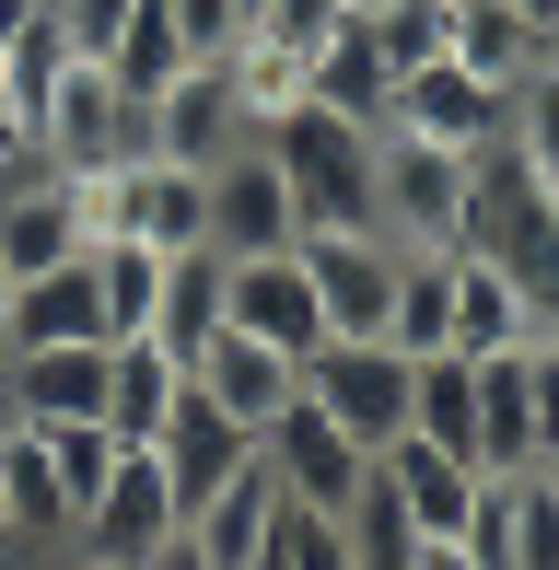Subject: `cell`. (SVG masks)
I'll return each instance as SVG.
<instances>
[{
  "mask_svg": "<svg viewBox=\"0 0 559 570\" xmlns=\"http://www.w3.org/2000/svg\"><path fill=\"white\" fill-rule=\"evenodd\" d=\"M257 151L280 164L303 233H373V128H350L326 106H280L257 128Z\"/></svg>",
  "mask_w": 559,
  "mask_h": 570,
  "instance_id": "6da1fadb",
  "label": "cell"
},
{
  "mask_svg": "<svg viewBox=\"0 0 559 570\" xmlns=\"http://www.w3.org/2000/svg\"><path fill=\"white\" fill-rule=\"evenodd\" d=\"M467 164H478V151L373 128V233H385L396 256H454V245H467Z\"/></svg>",
  "mask_w": 559,
  "mask_h": 570,
  "instance_id": "7a4b0ae2",
  "label": "cell"
},
{
  "mask_svg": "<svg viewBox=\"0 0 559 570\" xmlns=\"http://www.w3.org/2000/svg\"><path fill=\"white\" fill-rule=\"evenodd\" d=\"M140 151H151V94H129L106 59H70V82L47 94V117H36V164L106 175V164H140Z\"/></svg>",
  "mask_w": 559,
  "mask_h": 570,
  "instance_id": "3957f363",
  "label": "cell"
},
{
  "mask_svg": "<svg viewBox=\"0 0 559 570\" xmlns=\"http://www.w3.org/2000/svg\"><path fill=\"white\" fill-rule=\"evenodd\" d=\"M292 384H303V407H326L362 454H385L396 431H409V350H385V338H315Z\"/></svg>",
  "mask_w": 559,
  "mask_h": 570,
  "instance_id": "277c9868",
  "label": "cell"
},
{
  "mask_svg": "<svg viewBox=\"0 0 559 570\" xmlns=\"http://www.w3.org/2000/svg\"><path fill=\"white\" fill-rule=\"evenodd\" d=\"M164 535H175V478H164L151 443H129L106 465V489L70 512V559H82V570H140Z\"/></svg>",
  "mask_w": 559,
  "mask_h": 570,
  "instance_id": "5b68a950",
  "label": "cell"
},
{
  "mask_svg": "<svg viewBox=\"0 0 559 570\" xmlns=\"http://www.w3.org/2000/svg\"><path fill=\"white\" fill-rule=\"evenodd\" d=\"M257 454H268L280 501H292V512H326V524H339V512L362 501V478H373V454L350 443V431L326 420V407H303V396H292V407H280V420L257 431Z\"/></svg>",
  "mask_w": 559,
  "mask_h": 570,
  "instance_id": "8992f818",
  "label": "cell"
},
{
  "mask_svg": "<svg viewBox=\"0 0 559 570\" xmlns=\"http://www.w3.org/2000/svg\"><path fill=\"white\" fill-rule=\"evenodd\" d=\"M396 268H409V256H396L385 233H303V279H315L326 338H385V315H396Z\"/></svg>",
  "mask_w": 559,
  "mask_h": 570,
  "instance_id": "52a82bcc",
  "label": "cell"
},
{
  "mask_svg": "<svg viewBox=\"0 0 559 570\" xmlns=\"http://www.w3.org/2000/svg\"><path fill=\"white\" fill-rule=\"evenodd\" d=\"M501 117H513V94L478 82L467 59H420V70H396V94H385V128H409V140H443V151H490V140H501Z\"/></svg>",
  "mask_w": 559,
  "mask_h": 570,
  "instance_id": "ba28073f",
  "label": "cell"
},
{
  "mask_svg": "<svg viewBox=\"0 0 559 570\" xmlns=\"http://www.w3.org/2000/svg\"><path fill=\"white\" fill-rule=\"evenodd\" d=\"M222 326L234 338H268V350H315L326 315H315V279H303V245H268V256H222Z\"/></svg>",
  "mask_w": 559,
  "mask_h": 570,
  "instance_id": "9c48e42d",
  "label": "cell"
},
{
  "mask_svg": "<svg viewBox=\"0 0 559 570\" xmlns=\"http://www.w3.org/2000/svg\"><path fill=\"white\" fill-rule=\"evenodd\" d=\"M268 245H303L292 187H280V164H268L257 140H234L210 164V256H268Z\"/></svg>",
  "mask_w": 559,
  "mask_h": 570,
  "instance_id": "30bf717a",
  "label": "cell"
},
{
  "mask_svg": "<svg viewBox=\"0 0 559 570\" xmlns=\"http://www.w3.org/2000/svg\"><path fill=\"white\" fill-rule=\"evenodd\" d=\"M467 559L478 570H559V489L524 465V478H490L467 512Z\"/></svg>",
  "mask_w": 559,
  "mask_h": 570,
  "instance_id": "8fae6325",
  "label": "cell"
},
{
  "mask_svg": "<svg viewBox=\"0 0 559 570\" xmlns=\"http://www.w3.org/2000/svg\"><path fill=\"white\" fill-rule=\"evenodd\" d=\"M234 140H257V128H245L234 82H222V59H187L164 94H151V151H164V164H222Z\"/></svg>",
  "mask_w": 559,
  "mask_h": 570,
  "instance_id": "7c38bea8",
  "label": "cell"
},
{
  "mask_svg": "<svg viewBox=\"0 0 559 570\" xmlns=\"http://www.w3.org/2000/svg\"><path fill=\"white\" fill-rule=\"evenodd\" d=\"M151 454H164V478H175V524H187V512L210 501L222 478H245V454H257V431H245V420H222V407H210V396L187 384V396H175V420L151 431Z\"/></svg>",
  "mask_w": 559,
  "mask_h": 570,
  "instance_id": "4fadbf2b",
  "label": "cell"
},
{
  "mask_svg": "<svg viewBox=\"0 0 559 570\" xmlns=\"http://www.w3.org/2000/svg\"><path fill=\"white\" fill-rule=\"evenodd\" d=\"M292 373H303V361H292V350H268V338H234V326H222V338H210V350H198V361H187V384H198V396H210V407H222V420H245V431H268V420H280V407H292V396H303V384H292Z\"/></svg>",
  "mask_w": 559,
  "mask_h": 570,
  "instance_id": "5bb4252c",
  "label": "cell"
},
{
  "mask_svg": "<svg viewBox=\"0 0 559 570\" xmlns=\"http://www.w3.org/2000/svg\"><path fill=\"white\" fill-rule=\"evenodd\" d=\"M280 512H292V501H280L268 454H245V478H222L210 501L187 512V548L210 559V570H257V559H268V535H280Z\"/></svg>",
  "mask_w": 559,
  "mask_h": 570,
  "instance_id": "9a60e30c",
  "label": "cell"
},
{
  "mask_svg": "<svg viewBox=\"0 0 559 570\" xmlns=\"http://www.w3.org/2000/svg\"><path fill=\"white\" fill-rule=\"evenodd\" d=\"M12 407H23V431L106 420V338H70V350H12Z\"/></svg>",
  "mask_w": 559,
  "mask_h": 570,
  "instance_id": "2e32d148",
  "label": "cell"
},
{
  "mask_svg": "<svg viewBox=\"0 0 559 570\" xmlns=\"http://www.w3.org/2000/svg\"><path fill=\"white\" fill-rule=\"evenodd\" d=\"M70 338H106V292H94V256H59V268L12 279V338H0V350H70Z\"/></svg>",
  "mask_w": 559,
  "mask_h": 570,
  "instance_id": "e0dca14e",
  "label": "cell"
},
{
  "mask_svg": "<svg viewBox=\"0 0 559 570\" xmlns=\"http://www.w3.org/2000/svg\"><path fill=\"white\" fill-rule=\"evenodd\" d=\"M175 396H187V361L164 338H106V431L117 443H151L175 420Z\"/></svg>",
  "mask_w": 559,
  "mask_h": 570,
  "instance_id": "ac0fdd59",
  "label": "cell"
},
{
  "mask_svg": "<svg viewBox=\"0 0 559 570\" xmlns=\"http://www.w3.org/2000/svg\"><path fill=\"white\" fill-rule=\"evenodd\" d=\"M537 338V303H524L513 268H490L478 245H454V350L490 361V350H524Z\"/></svg>",
  "mask_w": 559,
  "mask_h": 570,
  "instance_id": "d6986e66",
  "label": "cell"
},
{
  "mask_svg": "<svg viewBox=\"0 0 559 570\" xmlns=\"http://www.w3.org/2000/svg\"><path fill=\"white\" fill-rule=\"evenodd\" d=\"M409 443L454 454V465H478V361H467V350L409 361Z\"/></svg>",
  "mask_w": 559,
  "mask_h": 570,
  "instance_id": "ffe728a7",
  "label": "cell"
},
{
  "mask_svg": "<svg viewBox=\"0 0 559 570\" xmlns=\"http://www.w3.org/2000/svg\"><path fill=\"white\" fill-rule=\"evenodd\" d=\"M373 465H385V489H396V501H409V524H420V535H467L478 489H490V478H478V465L431 454V443H409V431H396V443L373 454Z\"/></svg>",
  "mask_w": 559,
  "mask_h": 570,
  "instance_id": "44dd1931",
  "label": "cell"
},
{
  "mask_svg": "<svg viewBox=\"0 0 559 570\" xmlns=\"http://www.w3.org/2000/svg\"><path fill=\"white\" fill-rule=\"evenodd\" d=\"M537 350V338H524ZM524 350L478 361V478H524L537 465V396H524Z\"/></svg>",
  "mask_w": 559,
  "mask_h": 570,
  "instance_id": "7402d4cb",
  "label": "cell"
},
{
  "mask_svg": "<svg viewBox=\"0 0 559 570\" xmlns=\"http://www.w3.org/2000/svg\"><path fill=\"white\" fill-rule=\"evenodd\" d=\"M443 59H467L478 82H501V94H513L524 70L548 59V36L513 12V0H454V12H443Z\"/></svg>",
  "mask_w": 559,
  "mask_h": 570,
  "instance_id": "603a6c76",
  "label": "cell"
},
{
  "mask_svg": "<svg viewBox=\"0 0 559 570\" xmlns=\"http://www.w3.org/2000/svg\"><path fill=\"white\" fill-rule=\"evenodd\" d=\"M385 59L362 47V23H339V36L303 59V106H326V117H350V128H385Z\"/></svg>",
  "mask_w": 559,
  "mask_h": 570,
  "instance_id": "cb8c5ba5",
  "label": "cell"
},
{
  "mask_svg": "<svg viewBox=\"0 0 559 570\" xmlns=\"http://www.w3.org/2000/svg\"><path fill=\"white\" fill-rule=\"evenodd\" d=\"M0 501H12V548H70V489L47 465V431L0 443Z\"/></svg>",
  "mask_w": 559,
  "mask_h": 570,
  "instance_id": "d4e9b609",
  "label": "cell"
},
{
  "mask_svg": "<svg viewBox=\"0 0 559 570\" xmlns=\"http://www.w3.org/2000/svg\"><path fill=\"white\" fill-rule=\"evenodd\" d=\"M82 256H94V292H106V338H151L175 256L164 245H129V233H106V245H82Z\"/></svg>",
  "mask_w": 559,
  "mask_h": 570,
  "instance_id": "484cf974",
  "label": "cell"
},
{
  "mask_svg": "<svg viewBox=\"0 0 559 570\" xmlns=\"http://www.w3.org/2000/svg\"><path fill=\"white\" fill-rule=\"evenodd\" d=\"M151 338H164L175 361H198V350L222 338V256H210V245H187V256L164 268V315H151Z\"/></svg>",
  "mask_w": 559,
  "mask_h": 570,
  "instance_id": "4316f807",
  "label": "cell"
},
{
  "mask_svg": "<svg viewBox=\"0 0 559 570\" xmlns=\"http://www.w3.org/2000/svg\"><path fill=\"white\" fill-rule=\"evenodd\" d=\"M385 350H409V361L454 350V256H409V268H396V315H385Z\"/></svg>",
  "mask_w": 559,
  "mask_h": 570,
  "instance_id": "83f0119b",
  "label": "cell"
},
{
  "mask_svg": "<svg viewBox=\"0 0 559 570\" xmlns=\"http://www.w3.org/2000/svg\"><path fill=\"white\" fill-rule=\"evenodd\" d=\"M222 82H234L245 128H268L280 106H303V47H280V36H257V23H245V36L222 47Z\"/></svg>",
  "mask_w": 559,
  "mask_h": 570,
  "instance_id": "f1b7e54d",
  "label": "cell"
},
{
  "mask_svg": "<svg viewBox=\"0 0 559 570\" xmlns=\"http://www.w3.org/2000/svg\"><path fill=\"white\" fill-rule=\"evenodd\" d=\"M70 59H82V47L59 36V12H36L23 23L12 47H0V94H12V117H23V140H36V117H47V94L70 82Z\"/></svg>",
  "mask_w": 559,
  "mask_h": 570,
  "instance_id": "f546056e",
  "label": "cell"
},
{
  "mask_svg": "<svg viewBox=\"0 0 559 570\" xmlns=\"http://www.w3.org/2000/svg\"><path fill=\"white\" fill-rule=\"evenodd\" d=\"M339 535H350V570H409V559L431 548V535L409 524V501L385 489V465H373V478H362V501L339 512Z\"/></svg>",
  "mask_w": 559,
  "mask_h": 570,
  "instance_id": "4dcf8cb0",
  "label": "cell"
},
{
  "mask_svg": "<svg viewBox=\"0 0 559 570\" xmlns=\"http://www.w3.org/2000/svg\"><path fill=\"white\" fill-rule=\"evenodd\" d=\"M350 23H362V47L385 59V82L420 70V59H443V0H362Z\"/></svg>",
  "mask_w": 559,
  "mask_h": 570,
  "instance_id": "1f68e13d",
  "label": "cell"
},
{
  "mask_svg": "<svg viewBox=\"0 0 559 570\" xmlns=\"http://www.w3.org/2000/svg\"><path fill=\"white\" fill-rule=\"evenodd\" d=\"M501 140H513L524 164H537L548 187H559V47H548L537 70H524V82H513V117H501Z\"/></svg>",
  "mask_w": 559,
  "mask_h": 570,
  "instance_id": "d6a6232c",
  "label": "cell"
},
{
  "mask_svg": "<svg viewBox=\"0 0 559 570\" xmlns=\"http://www.w3.org/2000/svg\"><path fill=\"white\" fill-rule=\"evenodd\" d=\"M47 12H59V36L82 47V59H117L129 23H140V0H47Z\"/></svg>",
  "mask_w": 559,
  "mask_h": 570,
  "instance_id": "836d02e7",
  "label": "cell"
},
{
  "mask_svg": "<svg viewBox=\"0 0 559 570\" xmlns=\"http://www.w3.org/2000/svg\"><path fill=\"white\" fill-rule=\"evenodd\" d=\"M164 23H175L187 59H222V47L245 36V0H164Z\"/></svg>",
  "mask_w": 559,
  "mask_h": 570,
  "instance_id": "e575fe53",
  "label": "cell"
},
{
  "mask_svg": "<svg viewBox=\"0 0 559 570\" xmlns=\"http://www.w3.org/2000/svg\"><path fill=\"white\" fill-rule=\"evenodd\" d=\"M350 23V0H257V36H280V47H303V59H315L326 36H339Z\"/></svg>",
  "mask_w": 559,
  "mask_h": 570,
  "instance_id": "d590c367",
  "label": "cell"
},
{
  "mask_svg": "<svg viewBox=\"0 0 559 570\" xmlns=\"http://www.w3.org/2000/svg\"><path fill=\"white\" fill-rule=\"evenodd\" d=\"M280 559L292 570H350V535L326 524V512H292V524H280Z\"/></svg>",
  "mask_w": 559,
  "mask_h": 570,
  "instance_id": "8d00e7d4",
  "label": "cell"
},
{
  "mask_svg": "<svg viewBox=\"0 0 559 570\" xmlns=\"http://www.w3.org/2000/svg\"><path fill=\"white\" fill-rule=\"evenodd\" d=\"M524 396H537V454H548V443H559V338L524 350Z\"/></svg>",
  "mask_w": 559,
  "mask_h": 570,
  "instance_id": "74e56055",
  "label": "cell"
},
{
  "mask_svg": "<svg viewBox=\"0 0 559 570\" xmlns=\"http://www.w3.org/2000/svg\"><path fill=\"white\" fill-rule=\"evenodd\" d=\"M409 570H478V559H467V535H431V548H420Z\"/></svg>",
  "mask_w": 559,
  "mask_h": 570,
  "instance_id": "f35d334b",
  "label": "cell"
},
{
  "mask_svg": "<svg viewBox=\"0 0 559 570\" xmlns=\"http://www.w3.org/2000/svg\"><path fill=\"white\" fill-rule=\"evenodd\" d=\"M140 570H210V559H198V548H187V524H175V535H164V548H151Z\"/></svg>",
  "mask_w": 559,
  "mask_h": 570,
  "instance_id": "ab89813d",
  "label": "cell"
},
{
  "mask_svg": "<svg viewBox=\"0 0 559 570\" xmlns=\"http://www.w3.org/2000/svg\"><path fill=\"white\" fill-rule=\"evenodd\" d=\"M23 431V407H12V350H0V443Z\"/></svg>",
  "mask_w": 559,
  "mask_h": 570,
  "instance_id": "60d3db41",
  "label": "cell"
},
{
  "mask_svg": "<svg viewBox=\"0 0 559 570\" xmlns=\"http://www.w3.org/2000/svg\"><path fill=\"white\" fill-rule=\"evenodd\" d=\"M36 12H47V0H0V47H12L23 23H36Z\"/></svg>",
  "mask_w": 559,
  "mask_h": 570,
  "instance_id": "b9f144b4",
  "label": "cell"
},
{
  "mask_svg": "<svg viewBox=\"0 0 559 570\" xmlns=\"http://www.w3.org/2000/svg\"><path fill=\"white\" fill-rule=\"evenodd\" d=\"M513 12H524V23H537V36H548V47H559V0H513Z\"/></svg>",
  "mask_w": 559,
  "mask_h": 570,
  "instance_id": "7bdbcfd3",
  "label": "cell"
},
{
  "mask_svg": "<svg viewBox=\"0 0 559 570\" xmlns=\"http://www.w3.org/2000/svg\"><path fill=\"white\" fill-rule=\"evenodd\" d=\"M0 338H12V268H0Z\"/></svg>",
  "mask_w": 559,
  "mask_h": 570,
  "instance_id": "ee69618b",
  "label": "cell"
},
{
  "mask_svg": "<svg viewBox=\"0 0 559 570\" xmlns=\"http://www.w3.org/2000/svg\"><path fill=\"white\" fill-rule=\"evenodd\" d=\"M280 524H292V512H280ZM257 570H292V559H280V535H268V559H257Z\"/></svg>",
  "mask_w": 559,
  "mask_h": 570,
  "instance_id": "f6af8a7d",
  "label": "cell"
},
{
  "mask_svg": "<svg viewBox=\"0 0 559 570\" xmlns=\"http://www.w3.org/2000/svg\"><path fill=\"white\" fill-rule=\"evenodd\" d=\"M537 478H548V489H559V443H548V454H537Z\"/></svg>",
  "mask_w": 559,
  "mask_h": 570,
  "instance_id": "bcb514c9",
  "label": "cell"
},
{
  "mask_svg": "<svg viewBox=\"0 0 559 570\" xmlns=\"http://www.w3.org/2000/svg\"><path fill=\"white\" fill-rule=\"evenodd\" d=\"M0 559H12V501H0Z\"/></svg>",
  "mask_w": 559,
  "mask_h": 570,
  "instance_id": "7dc6e473",
  "label": "cell"
},
{
  "mask_svg": "<svg viewBox=\"0 0 559 570\" xmlns=\"http://www.w3.org/2000/svg\"><path fill=\"white\" fill-rule=\"evenodd\" d=\"M350 12H362V0H350Z\"/></svg>",
  "mask_w": 559,
  "mask_h": 570,
  "instance_id": "c3c4849f",
  "label": "cell"
},
{
  "mask_svg": "<svg viewBox=\"0 0 559 570\" xmlns=\"http://www.w3.org/2000/svg\"><path fill=\"white\" fill-rule=\"evenodd\" d=\"M443 12H454V0H443Z\"/></svg>",
  "mask_w": 559,
  "mask_h": 570,
  "instance_id": "681fc988",
  "label": "cell"
},
{
  "mask_svg": "<svg viewBox=\"0 0 559 570\" xmlns=\"http://www.w3.org/2000/svg\"><path fill=\"white\" fill-rule=\"evenodd\" d=\"M70 570H82V559H70Z\"/></svg>",
  "mask_w": 559,
  "mask_h": 570,
  "instance_id": "f907efd6",
  "label": "cell"
},
{
  "mask_svg": "<svg viewBox=\"0 0 559 570\" xmlns=\"http://www.w3.org/2000/svg\"><path fill=\"white\" fill-rule=\"evenodd\" d=\"M0 570H12V559H0Z\"/></svg>",
  "mask_w": 559,
  "mask_h": 570,
  "instance_id": "816d5d0a",
  "label": "cell"
}]
</instances>
